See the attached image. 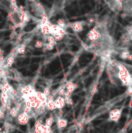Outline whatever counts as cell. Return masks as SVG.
<instances>
[{
  "instance_id": "obj_1",
  "label": "cell",
  "mask_w": 132,
  "mask_h": 133,
  "mask_svg": "<svg viewBox=\"0 0 132 133\" xmlns=\"http://www.w3.org/2000/svg\"><path fill=\"white\" fill-rule=\"evenodd\" d=\"M117 70H118L119 79L120 80V82L128 87L131 86V75L127 67L121 63H117Z\"/></svg>"
},
{
  "instance_id": "obj_2",
  "label": "cell",
  "mask_w": 132,
  "mask_h": 133,
  "mask_svg": "<svg viewBox=\"0 0 132 133\" xmlns=\"http://www.w3.org/2000/svg\"><path fill=\"white\" fill-rule=\"evenodd\" d=\"M103 32L102 30H100V28L99 26H94L89 31V33L87 34V38L92 43L97 42L98 40H100V37L103 35Z\"/></svg>"
},
{
  "instance_id": "obj_3",
  "label": "cell",
  "mask_w": 132,
  "mask_h": 133,
  "mask_svg": "<svg viewBox=\"0 0 132 133\" xmlns=\"http://www.w3.org/2000/svg\"><path fill=\"white\" fill-rule=\"evenodd\" d=\"M52 23L50 22L49 18L47 16H44V17L41 18L40 22V31L43 35L45 36V35H50V29H51Z\"/></svg>"
},
{
  "instance_id": "obj_4",
  "label": "cell",
  "mask_w": 132,
  "mask_h": 133,
  "mask_svg": "<svg viewBox=\"0 0 132 133\" xmlns=\"http://www.w3.org/2000/svg\"><path fill=\"white\" fill-rule=\"evenodd\" d=\"M32 11L33 13H34L37 16L39 17H44V16H46V13H45V10L44 8V5L38 2L37 0H35L34 2L32 3Z\"/></svg>"
},
{
  "instance_id": "obj_5",
  "label": "cell",
  "mask_w": 132,
  "mask_h": 133,
  "mask_svg": "<svg viewBox=\"0 0 132 133\" xmlns=\"http://www.w3.org/2000/svg\"><path fill=\"white\" fill-rule=\"evenodd\" d=\"M18 14L20 16V21H21V26L25 25L26 23H28L31 19L30 13L27 12V11L24 10V8L22 6L19 7V10H18Z\"/></svg>"
},
{
  "instance_id": "obj_6",
  "label": "cell",
  "mask_w": 132,
  "mask_h": 133,
  "mask_svg": "<svg viewBox=\"0 0 132 133\" xmlns=\"http://www.w3.org/2000/svg\"><path fill=\"white\" fill-rule=\"evenodd\" d=\"M35 91H36L34 90V88H33L32 85L28 84V85L24 86V87L21 89V94H22V96H23L24 99H26L27 97L34 94Z\"/></svg>"
},
{
  "instance_id": "obj_7",
  "label": "cell",
  "mask_w": 132,
  "mask_h": 133,
  "mask_svg": "<svg viewBox=\"0 0 132 133\" xmlns=\"http://www.w3.org/2000/svg\"><path fill=\"white\" fill-rule=\"evenodd\" d=\"M85 24H86L85 21H76V22H73V23L70 24V26L74 33H81V32H82L83 29H84Z\"/></svg>"
},
{
  "instance_id": "obj_8",
  "label": "cell",
  "mask_w": 132,
  "mask_h": 133,
  "mask_svg": "<svg viewBox=\"0 0 132 133\" xmlns=\"http://www.w3.org/2000/svg\"><path fill=\"white\" fill-rule=\"evenodd\" d=\"M121 110L120 109H114V110H110L109 114V119H110L111 121H118L119 119L121 117Z\"/></svg>"
},
{
  "instance_id": "obj_9",
  "label": "cell",
  "mask_w": 132,
  "mask_h": 133,
  "mask_svg": "<svg viewBox=\"0 0 132 133\" xmlns=\"http://www.w3.org/2000/svg\"><path fill=\"white\" fill-rule=\"evenodd\" d=\"M76 88H77V85H76L74 82H67L66 85H65V91H65V98H67V97H71L72 93L75 91Z\"/></svg>"
},
{
  "instance_id": "obj_10",
  "label": "cell",
  "mask_w": 132,
  "mask_h": 133,
  "mask_svg": "<svg viewBox=\"0 0 132 133\" xmlns=\"http://www.w3.org/2000/svg\"><path fill=\"white\" fill-rule=\"evenodd\" d=\"M9 18H10V21L14 24L16 26H21V21H20V16L19 14L15 12H10L9 13Z\"/></svg>"
},
{
  "instance_id": "obj_11",
  "label": "cell",
  "mask_w": 132,
  "mask_h": 133,
  "mask_svg": "<svg viewBox=\"0 0 132 133\" xmlns=\"http://www.w3.org/2000/svg\"><path fill=\"white\" fill-rule=\"evenodd\" d=\"M29 118H30V116H29L28 114L25 113V112H21V113L17 115V121L19 124L25 125L28 123Z\"/></svg>"
},
{
  "instance_id": "obj_12",
  "label": "cell",
  "mask_w": 132,
  "mask_h": 133,
  "mask_svg": "<svg viewBox=\"0 0 132 133\" xmlns=\"http://www.w3.org/2000/svg\"><path fill=\"white\" fill-rule=\"evenodd\" d=\"M46 109H48L49 110H56V107L54 104V98L52 94H50L49 96H47V103H46Z\"/></svg>"
},
{
  "instance_id": "obj_13",
  "label": "cell",
  "mask_w": 132,
  "mask_h": 133,
  "mask_svg": "<svg viewBox=\"0 0 132 133\" xmlns=\"http://www.w3.org/2000/svg\"><path fill=\"white\" fill-rule=\"evenodd\" d=\"M54 104L56 109L60 110V109H62L64 106H65V100H64V97H61L58 96L56 99L54 100Z\"/></svg>"
},
{
  "instance_id": "obj_14",
  "label": "cell",
  "mask_w": 132,
  "mask_h": 133,
  "mask_svg": "<svg viewBox=\"0 0 132 133\" xmlns=\"http://www.w3.org/2000/svg\"><path fill=\"white\" fill-rule=\"evenodd\" d=\"M9 100V93L5 91H1V95H0V101L2 102V105L4 108H5V105L7 104Z\"/></svg>"
},
{
  "instance_id": "obj_15",
  "label": "cell",
  "mask_w": 132,
  "mask_h": 133,
  "mask_svg": "<svg viewBox=\"0 0 132 133\" xmlns=\"http://www.w3.org/2000/svg\"><path fill=\"white\" fill-rule=\"evenodd\" d=\"M44 130H45V126L42 124L41 122L37 121L35 122L34 125V132L35 133H44Z\"/></svg>"
},
{
  "instance_id": "obj_16",
  "label": "cell",
  "mask_w": 132,
  "mask_h": 133,
  "mask_svg": "<svg viewBox=\"0 0 132 133\" xmlns=\"http://www.w3.org/2000/svg\"><path fill=\"white\" fill-rule=\"evenodd\" d=\"M68 124V121L65 119H57L56 125L59 129H64Z\"/></svg>"
},
{
  "instance_id": "obj_17",
  "label": "cell",
  "mask_w": 132,
  "mask_h": 133,
  "mask_svg": "<svg viewBox=\"0 0 132 133\" xmlns=\"http://www.w3.org/2000/svg\"><path fill=\"white\" fill-rule=\"evenodd\" d=\"M26 51V45L25 44H22L20 45H18L16 49V53L17 54H24Z\"/></svg>"
},
{
  "instance_id": "obj_18",
  "label": "cell",
  "mask_w": 132,
  "mask_h": 133,
  "mask_svg": "<svg viewBox=\"0 0 132 133\" xmlns=\"http://www.w3.org/2000/svg\"><path fill=\"white\" fill-rule=\"evenodd\" d=\"M45 40H46V44H51V45H53V46H55V44H56V41L54 40V38H53V36H52L51 35H45Z\"/></svg>"
},
{
  "instance_id": "obj_19",
  "label": "cell",
  "mask_w": 132,
  "mask_h": 133,
  "mask_svg": "<svg viewBox=\"0 0 132 133\" xmlns=\"http://www.w3.org/2000/svg\"><path fill=\"white\" fill-rule=\"evenodd\" d=\"M120 58L123 60H131V54L129 51H123L120 54Z\"/></svg>"
},
{
  "instance_id": "obj_20",
  "label": "cell",
  "mask_w": 132,
  "mask_h": 133,
  "mask_svg": "<svg viewBox=\"0 0 132 133\" xmlns=\"http://www.w3.org/2000/svg\"><path fill=\"white\" fill-rule=\"evenodd\" d=\"M18 110H19V109L16 108V107H14V108L10 109V110H9V115H10L11 117H13V118L17 117V115H18Z\"/></svg>"
},
{
  "instance_id": "obj_21",
  "label": "cell",
  "mask_w": 132,
  "mask_h": 133,
  "mask_svg": "<svg viewBox=\"0 0 132 133\" xmlns=\"http://www.w3.org/2000/svg\"><path fill=\"white\" fill-rule=\"evenodd\" d=\"M14 63H15V56L10 55L9 57H7L6 61H5V65H6L7 67H11Z\"/></svg>"
},
{
  "instance_id": "obj_22",
  "label": "cell",
  "mask_w": 132,
  "mask_h": 133,
  "mask_svg": "<svg viewBox=\"0 0 132 133\" xmlns=\"http://www.w3.org/2000/svg\"><path fill=\"white\" fill-rule=\"evenodd\" d=\"M53 117H49L45 119V123H44V126L48 127V128H52L53 126Z\"/></svg>"
},
{
  "instance_id": "obj_23",
  "label": "cell",
  "mask_w": 132,
  "mask_h": 133,
  "mask_svg": "<svg viewBox=\"0 0 132 133\" xmlns=\"http://www.w3.org/2000/svg\"><path fill=\"white\" fill-rule=\"evenodd\" d=\"M57 25H59L60 27H62V28H65L67 27V24H66V22H65V20L64 19H58V21H57V24H56Z\"/></svg>"
},
{
  "instance_id": "obj_24",
  "label": "cell",
  "mask_w": 132,
  "mask_h": 133,
  "mask_svg": "<svg viewBox=\"0 0 132 133\" xmlns=\"http://www.w3.org/2000/svg\"><path fill=\"white\" fill-rule=\"evenodd\" d=\"M44 43L43 41H36L34 44V47L37 48V49H41V48H44Z\"/></svg>"
},
{
  "instance_id": "obj_25",
  "label": "cell",
  "mask_w": 132,
  "mask_h": 133,
  "mask_svg": "<svg viewBox=\"0 0 132 133\" xmlns=\"http://www.w3.org/2000/svg\"><path fill=\"white\" fill-rule=\"evenodd\" d=\"M65 86H62V87L59 89V91H58V94H59V96H61V97H64V96H65Z\"/></svg>"
},
{
  "instance_id": "obj_26",
  "label": "cell",
  "mask_w": 132,
  "mask_h": 133,
  "mask_svg": "<svg viewBox=\"0 0 132 133\" xmlns=\"http://www.w3.org/2000/svg\"><path fill=\"white\" fill-rule=\"evenodd\" d=\"M44 94L45 95V96H49V95L51 94V91H50L49 88H45V89H44Z\"/></svg>"
},
{
  "instance_id": "obj_27",
  "label": "cell",
  "mask_w": 132,
  "mask_h": 133,
  "mask_svg": "<svg viewBox=\"0 0 132 133\" xmlns=\"http://www.w3.org/2000/svg\"><path fill=\"white\" fill-rule=\"evenodd\" d=\"M4 117H5V112L2 109H0V119H3Z\"/></svg>"
},
{
  "instance_id": "obj_28",
  "label": "cell",
  "mask_w": 132,
  "mask_h": 133,
  "mask_svg": "<svg viewBox=\"0 0 132 133\" xmlns=\"http://www.w3.org/2000/svg\"><path fill=\"white\" fill-rule=\"evenodd\" d=\"M128 94L129 95H131V92H132V89H131V86H129V88H128V91H127Z\"/></svg>"
},
{
  "instance_id": "obj_29",
  "label": "cell",
  "mask_w": 132,
  "mask_h": 133,
  "mask_svg": "<svg viewBox=\"0 0 132 133\" xmlns=\"http://www.w3.org/2000/svg\"><path fill=\"white\" fill-rule=\"evenodd\" d=\"M28 1H29V2H31V3H33V2H34L35 0H28Z\"/></svg>"
},
{
  "instance_id": "obj_30",
  "label": "cell",
  "mask_w": 132,
  "mask_h": 133,
  "mask_svg": "<svg viewBox=\"0 0 132 133\" xmlns=\"http://www.w3.org/2000/svg\"><path fill=\"white\" fill-rule=\"evenodd\" d=\"M116 1H119V2H121V3H122V0H116Z\"/></svg>"
}]
</instances>
